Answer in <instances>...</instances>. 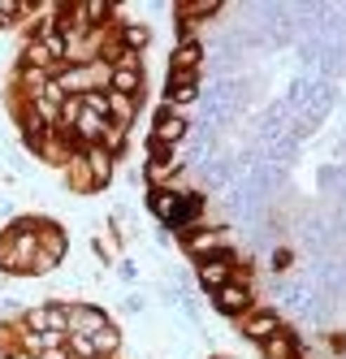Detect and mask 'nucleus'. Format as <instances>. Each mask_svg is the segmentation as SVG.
<instances>
[{"mask_svg": "<svg viewBox=\"0 0 346 359\" xmlns=\"http://www.w3.org/2000/svg\"><path fill=\"white\" fill-rule=\"evenodd\" d=\"M199 61H204V43L199 39H182L169 53V79H195Z\"/></svg>", "mask_w": 346, "mask_h": 359, "instance_id": "obj_4", "label": "nucleus"}, {"mask_svg": "<svg viewBox=\"0 0 346 359\" xmlns=\"http://www.w3.org/2000/svg\"><path fill=\"white\" fill-rule=\"evenodd\" d=\"M83 165H87V177H91V187H104V182L113 177V156H109V151H104L100 143L83 151Z\"/></svg>", "mask_w": 346, "mask_h": 359, "instance_id": "obj_11", "label": "nucleus"}, {"mask_svg": "<svg viewBox=\"0 0 346 359\" xmlns=\"http://www.w3.org/2000/svg\"><path fill=\"white\" fill-rule=\"evenodd\" d=\"M69 355L74 359H100L95 346H91V338H69Z\"/></svg>", "mask_w": 346, "mask_h": 359, "instance_id": "obj_16", "label": "nucleus"}, {"mask_svg": "<svg viewBox=\"0 0 346 359\" xmlns=\"http://www.w3.org/2000/svg\"><path fill=\"white\" fill-rule=\"evenodd\" d=\"M199 95V79H169V87H165V100H169V104L165 109H186V104H191V100Z\"/></svg>", "mask_w": 346, "mask_h": 359, "instance_id": "obj_12", "label": "nucleus"}, {"mask_svg": "<svg viewBox=\"0 0 346 359\" xmlns=\"http://www.w3.org/2000/svg\"><path fill=\"white\" fill-rule=\"evenodd\" d=\"M212 294H217V307H221V312L225 316H238V312H247V303H251V290H247V281H225V286L221 290H212Z\"/></svg>", "mask_w": 346, "mask_h": 359, "instance_id": "obj_7", "label": "nucleus"}, {"mask_svg": "<svg viewBox=\"0 0 346 359\" xmlns=\"http://www.w3.org/2000/svg\"><path fill=\"white\" fill-rule=\"evenodd\" d=\"M182 135H186V117H182V113H173V109H161V113H156L152 147H173Z\"/></svg>", "mask_w": 346, "mask_h": 359, "instance_id": "obj_6", "label": "nucleus"}, {"mask_svg": "<svg viewBox=\"0 0 346 359\" xmlns=\"http://www.w3.org/2000/svg\"><path fill=\"white\" fill-rule=\"evenodd\" d=\"M264 355H269V359H299V342H295V338H290V333H286V329H277V333H273V338H269V342H264Z\"/></svg>", "mask_w": 346, "mask_h": 359, "instance_id": "obj_13", "label": "nucleus"}, {"mask_svg": "<svg viewBox=\"0 0 346 359\" xmlns=\"http://www.w3.org/2000/svg\"><path fill=\"white\" fill-rule=\"evenodd\" d=\"M199 281L208 290H221L225 281H234V260L229 255H212V260H199Z\"/></svg>", "mask_w": 346, "mask_h": 359, "instance_id": "obj_8", "label": "nucleus"}, {"mask_svg": "<svg viewBox=\"0 0 346 359\" xmlns=\"http://www.w3.org/2000/svg\"><path fill=\"white\" fill-rule=\"evenodd\" d=\"M39 229L35 225H13L5 243H0V269H9V273H31L39 269Z\"/></svg>", "mask_w": 346, "mask_h": 359, "instance_id": "obj_1", "label": "nucleus"}, {"mask_svg": "<svg viewBox=\"0 0 346 359\" xmlns=\"http://www.w3.org/2000/svg\"><path fill=\"white\" fill-rule=\"evenodd\" d=\"M39 359H74L69 355V346H44V351H35Z\"/></svg>", "mask_w": 346, "mask_h": 359, "instance_id": "obj_17", "label": "nucleus"}, {"mask_svg": "<svg viewBox=\"0 0 346 359\" xmlns=\"http://www.w3.org/2000/svg\"><path fill=\"white\" fill-rule=\"evenodd\" d=\"M65 312H69V338H91V333H100L109 325V316H104L100 307H87V303L65 307Z\"/></svg>", "mask_w": 346, "mask_h": 359, "instance_id": "obj_5", "label": "nucleus"}, {"mask_svg": "<svg viewBox=\"0 0 346 359\" xmlns=\"http://www.w3.org/2000/svg\"><path fill=\"white\" fill-rule=\"evenodd\" d=\"M121 43H126V53H139V48L147 43V27H126L121 31Z\"/></svg>", "mask_w": 346, "mask_h": 359, "instance_id": "obj_15", "label": "nucleus"}, {"mask_svg": "<svg viewBox=\"0 0 346 359\" xmlns=\"http://www.w3.org/2000/svg\"><path fill=\"white\" fill-rule=\"evenodd\" d=\"M109 91L113 95H126V100H135L143 91V69H139L135 53H121L117 65H109Z\"/></svg>", "mask_w": 346, "mask_h": 359, "instance_id": "obj_3", "label": "nucleus"}, {"mask_svg": "<svg viewBox=\"0 0 346 359\" xmlns=\"http://www.w3.org/2000/svg\"><path fill=\"white\" fill-rule=\"evenodd\" d=\"M221 234L217 229H191V234H186V251L195 255V260H212V255H221Z\"/></svg>", "mask_w": 346, "mask_h": 359, "instance_id": "obj_10", "label": "nucleus"}, {"mask_svg": "<svg viewBox=\"0 0 346 359\" xmlns=\"http://www.w3.org/2000/svg\"><path fill=\"white\" fill-rule=\"evenodd\" d=\"M91 346H95V355H100V359H109V355H117V346H121V338H117V329H113V325H104L100 333H91Z\"/></svg>", "mask_w": 346, "mask_h": 359, "instance_id": "obj_14", "label": "nucleus"}, {"mask_svg": "<svg viewBox=\"0 0 346 359\" xmlns=\"http://www.w3.org/2000/svg\"><path fill=\"white\" fill-rule=\"evenodd\" d=\"M152 212L165 225H191L199 217V199L195 195H178V191H152Z\"/></svg>", "mask_w": 346, "mask_h": 359, "instance_id": "obj_2", "label": "nucleus"}, {"mask_svg": "<svg viewBox=\"0 0 346 359\" xmlns=\"http://www.w3.org/2000/svg\"><path fill=\"white\" fill-rule=\"evenodd\" d=\"M277 329H281V316L277 312H251V316H243V333H247L251 342H260V346L269 342Z\"/></svg>", "mask_w": 346, "mask_h": 359, "instance_id": "obj_9", "label": "nucleus"}]
</instances>
